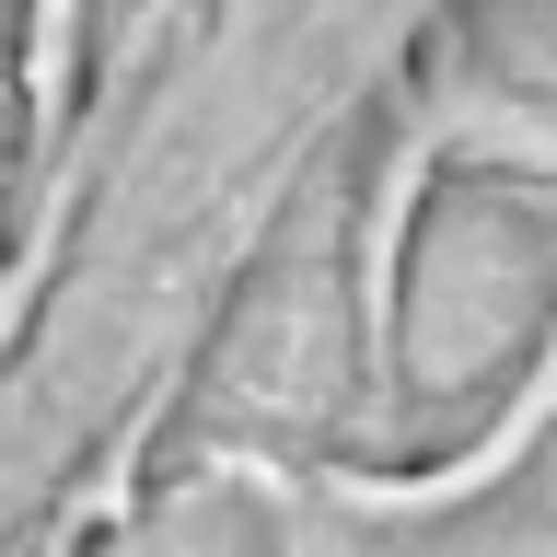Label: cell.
Listing matches in <instances>:
<instances>
[{
    "mask_svg": "<svg viewBox=\"0 0 557 557\" xmlns=\"http://www.w3.org/2000/svg\"><path fill=\"white\" fill-rule=\"evenodd\" d=\"M557 82V0H0V256L186 268L337 221Z\"/></svg>",
    "mask_w": 557,
    "mask_h": 557,
    "instance_id": "6da1fadb",
    "label": "cell"
}]
</instances>
